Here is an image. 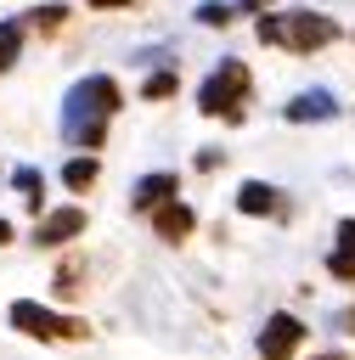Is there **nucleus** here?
Returning <instances> with one entry per match:
<instances>
[{"instance_id": "a211bd4d", "label": "nucleus", "mask_w": 355, "mask_h": 360, "mask_svg": "<svg viewBox=\"0 0 355 360\" xmlns=\"http://www.w3.org/2000/svg\"><path fill=\"white\" fill-rule=\"evenodd\" d=\"M79 281H85V270H79V264H73V259H68V264H62V270H56V292H62V298H79V292H85V287H79Z\"/></svg>"}, {"instance_id": "6ab92c4d", "label": "nucleus", "mask_w": 355, "mask_h": 360, "mask_svg": "<svg viewBox=\"0 0 355 360\" xmlns=\"http://www.w3.org/2000/svg\"><path fill=\"white\" fill-rule=\"evenodd\" d=\"M270 0H237V11H265Z\"/></svg>"}, {"instance_id": "1a4fd4ad", "label": "nucleus", "mask_w": 355, "mask_h": 360, "mask_svg": "<svg viewBox=\"0 0 355 360\" xmlns=\"http://www.w3.org/2000/svg\"><path fill=\"white\" fill-rule=\"evenodd\" d=\"M152 231L163 236V242H186L192 231H197V214L175 197V202H163V208H152Z\"/></svg>"}, {"instance_id": "f8f14e48", "label": "nucleus", "mask_w": 355, "mask_h": 360, "mask_svg": "<svg viewBox=\"0 0 355 360\" xmlns=\"http://www.w3.org/2000/svg\"><path fill=\"white\" fill-rule=\"evenodd\" d=\"M96 174H101V163H96L90 152L62 163V186H68V191H90V186H96Z\"/></svg>"}, {"instance_id": "39448f33", "label": "nucleus", "mask_w": 355, "mask_h": 360, "mask_svg": "<svg viewBox=\"0 0 355 360\" xmlns=\"http://www.w3.org/2000/svg\"><path fill=\"white\" fill-rule=\"evenodd\" d=\"M299 343H304V321L299 315H287V309L265 315V326H259V360H293Z\"/></svg>"}, {"instance_id": "4be33fe9", "label": "nucleus", "mask_w": 355, "mask_h": 360, "mask_svg": "<svg viewBox=\"0 0 355 360\" xmlns=\"http://www.w3.org/2000/svg\"><path fill=\"white\" fill-rule=\"evenodd\" d=\"M6 242H11V219L0 214V248H6Z\"/></svg>"}, {"instance_id": "ddd939ff", "label": "nucleus", "mask_w": 355, "mask_h": 360, "mask_svg": "<svg viewBox=\"0 0 355 360\" xmlns=\"http://www.w3.org/2000/svg\"><path fill=\"white\" fill-rule=\"evenodd\" d=\"M62 22H68V6H62V0H45V6L23 11V28H39V34H56Z\"/></svg>"}, {"instance_id": "9b49d317", "label": "nucleus", "mask_w": 355, "mask_h": 360, "mask_svg": "<svg viewBox=\"0 0 355 360\" xmlns=\"http://www.w3.org/2000/svg\"><path fill=\"white\" fill-rule=\"evenodd\" d=\"M237 208H242V214H287L282 191L265 186V180H242V186H237Z\"/></svg>"}, {"instance_id": "aec40b11", "label": "nucleus", "mask_w": 355, "mask_h": 360, "mask_svg": "<svg viewBox=\"0 0 355 360\" xmlns=\"http://www.w3.org/2000/svg\"><path fill=\"white\" fill-rule=\"evenodd\" d=\"M85 6H96V11H113V6H130V0H85Z\"/></svg>"}, {"instance_id": "6e6552de", "label": "nucleus", "mask_w": 355, "mask_h": 360, "mask_svg": "<svg viewBox=\"0 0 355 360\" xmlns=\"http://www.w3.org/2000/svg\"><path fill=\"white\" fill-rule=\"evenodd\" d=\"M79 231H85V208H51V214L34 219V242H39V248H62V242H73Z\"/></svg>"}, {"instance_id": "f257e3e1", "label": "nucleus", "mask_w": 355, "mask_h": 360, "mask_svg": "<svg viewBox=\"0 0 355 360\" xmlns=\"http://www.w3.org/2000/svg\"><path fill=\"white\" fill-rule=\"evenodd\" d=\"M118 107H124L118 79H113V73H85V79L62 96V141L96 152V146L107 141V124H113Z\"/></svg>"}, {"instance_id": "f3484780", "label": "nucleus", "mask_w": 355, "mask_h": 360, "mask_svg": "<svg viewBox=\"0 0 355 360\" xmlns=\"http://www.w3.org/2000/svg\"><path fill=\"white\" fill-rule=\"evenodd\" d=\"M231 17H237V0H203V6H197V22H203V28H225Z\"/></svg>"}, {"instance_id": "423d86ee", "label": "nucleus", "mask_w": 355, "mask_h": 360, "mask_svg": "<svg viewBox=\"0 0 355 360\" xmlns=\"http://www.w3.org/2000/svg\"><path fill=\"white\" fill-rule=\"evenodd\" d=\"M175 197H180V174H169V169L141 174V180L130 186V208H135V214H152V208H163V202H175Z\"/></svg>"}, {"instance_id": "4468645a", "label": "nucleus", "mask_w": 355, "mask_h": 360, "mask_svg": "<svg viewBox=\"0 0 355 360\" xmlns=\"http://www.w3.org/2000/svg\"><path fill=\"white\" fill-rule=\"evenodd\" d=\"M23 34H28L23 17H6V22H0V73L17 68V56H23Z\"/></svg>"}, {"instance_id": "2eb2a0df", "label": "nucleus", "mask_w": 355, "mask_h": 360, "mask_svg": "<svg viewBox=\"0 0 355 360\" xmlns=\"http://www.w3.org/2000/svg\"><path fill=\"white\" fill-rule=\"evenodd\" d=\"M11 186H17V191L28 197V208L39 214V202H45V174H39L34 163H23V169H11Z\"/></svg>"}, {"instance_id": "5701e85b", "label": "nucleus", "mask_w": 355, "mask_h": 360, "mask_svg": "<svg viewBox=\"0 0 355 360\" xmlns=\"http://www.w3.org/2000/svg\"><path fill=\"white\" fill-rule=\"evenodd\" d=\"M338 326H355V309H344V315H338Z\"/></svg>"}, {"instance_id": "f03ea898", "label": "nucleus", "mask_w": 355, "mask_h": 360, "mask_svg": "<svg viewBox=\"0 0 355 360\" xmlns=\"http://www.w3.org/2000/svg\"><path fill=\"white\" fill-rule=\"evenodd\" d=\"M254 34H259V45H282V51L310 56V51H321V45L338 39V22L327 11H265L254 22Z\"/></svg>"}, {"instance_id": "dca6fc26", "label": "nucleus", "mask_w": 355, "mask_h": 360, "mask_svg": "<svg viewBox=\"0 0 355 360\" xmlns=\"http://www.w3.org/2000/svg\"><path fill=\"white\" fill-rule=\"evenodd\" d=\"M175 90H180V73H175V68H158V73L141 79V96H147V101H169Z\"/></svg>"}, {"instance_id": "20e7f679", "label": "nucleus", "mask_w": 355, "mask_h": 360, "mask_svg": "<svg viewBox=\"0 0 355 360\" xmlns=\"http://www.w3.org/2000/svg\"><path fill=\"white\" fill-rule=\"evenodd\" d=\"M6 321H11L23 338H39V343H79V338H90V326H85L79 315H62V309H51V304H39V298H17V304L6 309Z\"/></svg>"}, {"instance_id": "0eeeda50", "label": "nucleus", "mask_w": 355, "mask_h": 360, "mask_svg": "<svg viewBox=\"0 0 355 360\" xmlns=\"http://www.w3.org/2000/svg\"><path fill=\"white\" fill-rule=\"evenodd\" d=\"M282 118H287V124H327V118H338V96L321 90V84H316V90H299V96L282 107Z\"/></svg>"}, {"instance_id": "9d476101", "label": "nucleus", "mask_w": 355, "mask_h": 360, "mask_svg": "<svg viewBox=\"0 0 355 360\" xmlns=\"http://www.w3.org/2000/svg\"><path fill=\"white\" fill-rule=\"evenodd\" d=\"M327 276L355 287V219H338V248L327 253Z\"/></svg>"}, {"instance_id": "7ed1b4c3", "label": "nucleus", "mask_w": 355, "mask_h": 360, "mask_svg": "<svg viewBox=\"0 0 355 360\" xmlns=\"http://www.w3.org/2000/svg\"><path fill=\"white\" fill-rule=\"evenodd\" d=\"M248 96H254V79H248V68L237 62V56H220V68L197 84V112H208V118H225V124H242V112H248Z\"/></svg>"}, {"instance_id": "412c9836", "label": "nucleus", "mask_w": 355, "mask_h": 360, "mask_svg": "<svg viewBox=\"0 0 355 360\" xmlns=\"http://www.w3.org/2000/svg\"><path fill=\"white\" fill-rule=\"evenodd\" d=\"M310 360H349V354H338V349H321V354H310Z\"/></svg>"}]
</instances>
